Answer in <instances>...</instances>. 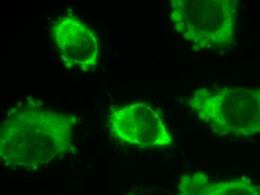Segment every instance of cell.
Returning <instances> with one entry per match:
<instances>
[{"label": "cell", "mask_w": 260, "mask_h": 195, "mask_svg": "<svg viewBox=\"0 0 260 195\" xmlns=\"http://www.w3.org/2000/svg\"><path fill=\"white\" fill-rule=\"evenodd\" d=\"M77 118L37 105L14 107L0 128V158L6 167L39 169L74 150Z\"/></svg>", "instance_id": "obj_1"}, {"label": "cell", "mask_w": 260, "mask_h": 195, "mask_svg": "<svg viewBox=\"0 0 260 195\" xmlns=\"http://www.w3.org/2000/svg\"><path fill=\"white\" fill-rule=\"evenodd\" d=\"M188 103L198 120L220 137H247L260 133V89H198Z\"/></svg>", "instance_id": "obj_2"}, {"label": "cell", "mask_w": 260, "mask_h": 195, "mask_svg": "<svg viewBox=\"0 0 260 195\" xmlns=\"http://www.w3.org/2000/svg\"><path fill=\"white\" fill-rule=\"evenodd\" d=\"M239 3L235 0H172L176 31L198 49H226L234 44Z\"/></svg>", "instance_id": "obj_3"}, {"label": "cell", "mask_w": 260, "mask_h": 195, "mask_svg": "<svg viewBox=\"0 0 260 195\" xmlns=\"http://www.w3.org/2000/svg\"><path fill=\"white\" fill-rule=\"evenodd\" d=\"M108 125L117 141L131 147L148 150L174 144L172 134L161 114L147 103H130L114 109Z\"/></svg>", "instance_id": "obj_4"}, {"label": "cell", "mask_w": 260, "mask_h": 195, "mask_svg": "<svg viewBox=\"0 0 260 195\" xmlns=\"http://www.w3.org/2000/svg\"><path fill=\"white\" fill-rule=\"evenodd\" d=\"M50 33L67 68L88 72L96 67L100 57L99 38L75 14L68 12L58 17L52 23Z\"/></svg>", "instance_id": "obj_5"}, {"label": "cell", "mask_w": 260, "mask_h": 195, "mask_svg": "<svg viewBox=\"0 0 260 195\" xmlns=\"http://www.w3.org/2000/svg\"><path fill=\"white\" fill-rule=\"evenodd\" d=\"M177 195H260V187L245 177L216 180L198 171L182 174Z\"/></svg>", "instance_id": "obj_6"}, {"label": "cell", "mask_w": 260, "mask_h": 195, "mask_svg": "<svg viewBox=\"0 0 260 195\" xmlns=\"http://www.w3.org/2000/svg\"><path fill=\"white\" fill-rule=\"evenodd\" d=\"M127 195H142V194H138V193H129V194H128Z\"/></svg>", "instance_id": "obj_7"}]
</instances>
